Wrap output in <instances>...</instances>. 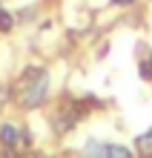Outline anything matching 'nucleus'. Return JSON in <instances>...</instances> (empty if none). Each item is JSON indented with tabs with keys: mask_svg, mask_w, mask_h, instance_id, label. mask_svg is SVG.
I'll list each match as a JSON object with an SVG mask.
<instances>
[{
	"mask_svg": "<svg viewBox=\"0 0 152 158\" xmlns=\"http://www.w3.org/2000/svg\"><path fill=\"white\" fill-rule=\"evenodd\" d=\"M46 92H49V75H46L43 69H37V72H32V81L23 86V98H20V104H23L26 109H35V106H40V104H43Z\"/></svg>",
	"mask_w": 152,
	"mask_h": 158,
	"instance_id": "f257e3e1",
	"label": "nucleus"
},
{
	"mask_svg": "<svg viewBox=\"0 0 152 158\" xmlns=\"http://www.w3.org/2000/svg\"><path fill=\"white\" fill-rule=\"evenodd\" d=\"M115 3H118V6H126V3H132V0H115Z\"/></svg>",
	"mask_w": 152,
	"mask_h": 158,
	"instance_id": "6e6552de",
	"label": "nucleus"
},
{
	"mask_svg": "<svg viewBox=\"0 0 152 158\" xmlns=\"http://www.w3.org/2000/svg\"><path fill=\"white\" fill-rule=\"evenodd\" d=\"M17 138H20V132H17L14 124H3V127H0V141H3V144L12 147V144H17Z\"/></svg>",
	"mask_w": 152,
	"mask_h": 158,
	"instance_id": "7ed1b4c3",
	"label": "nucleus"
},
{
	"mask_svg": "<svg viewBox=\"0 0 152 158\" xmlns=\"http://www.w3.org/2000/svg\"><path fill=\"white\" fill-rule=\"evenodd\" d=\"M55 127H58V132H66V129L72 127V115H60L58 121H55Z\"/></svg>",
	"mask_w": 152,
	"mask_h": 158,
	"instance_id": "0eeeda50",
	"label": "nucleus"
},
{
	"mask_svg": "<svg viewBox=\"0 0 152 158\" xmlns=\"http://www.w3.org/2000/svg\"><path fill=\"white\" fill-rule=\"evenodd\" d=\"M14 26V17L9 15V12H3V9H0V32H9Z\"/></svg>",
	"mask_w": 152,
	"mask_h": 158,
	"instance_id": "423d86ee",
	"label": "nucleus"
},
{
	"mask_svg": "<svg viewBox=\"0 0 152 158\" xmlns=\"http://www.w3.org/2000/svg\"><path fill=\"white\" fill-rule=\"evenodd\" d=\"M109 158H132V152L121 144H109Z\"/></svg>",
	"mask_w": 152,
	"mask_h": 158,
	"instance_id": "39448f33",
	"label": "nucleus"
},
{
	"mask_svg": "<svg viewBox=\"0 0 152 158\" xmlns=\"http://www.w3.org/2000/svg\"><path fill=\"white\" fill-rule=\"evenodd\" d=\"M138 150L144 155H152V129H146V132L138 138Z\"/></svg>",
	"mask_w": 152,
	"mask_h": 158,
	"instance_id": "20e7f679",
	"label": "nucleus"
},
{
	"mask_svg": "<svg viewBox=\"0 0 152 158\" xmlns=\"http://www.w3.org/2000/svg\"><path fill=\"white\" fill-rule=\"evenodd\" d=\"M83 158H109V144L103 141H86V147H83Z\"/></svg>",
	"mask_w": 152,
	"mask_h": 158,
	"instance_id": "f03ea898",
	"label": "nucleus"
}]
</instances>
